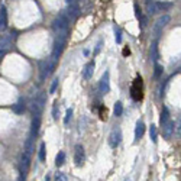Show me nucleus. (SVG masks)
<instances>
[{
    "label": "nucleus",
    "instance_id": "f257e3e1",
    "mask_svg": "<svg viewBox=\"0 0 181 181\" xmlns=\"http://www.w3.org/2000/svg\"><path fill=\"white\" fill-rule=\"evenodd\" d=\"M67 38H68V31L57 32V38H55V44H54V51H52V58L51 59H54V61L58 59V57L61 55V52L65 48Z\"/></svg>",
    "mask_w": 181,
    "mask_h": 181
},
{
    "label": "nucleus",
    "instance_id": "f03ea898",
    "mask_svg": "<svg viewBox=\"0 0 181 181\" xmlns=\"http://www.w3.org/2000/svg\"><path fill=\"white\" fill-rule=\"evenodd\" d=\"M45 101H47V97H45L44 93L38 94V97H35V99L32 100V103H31V112H32L33 116H41Z\"/></svg>",
    "mask_w": 181,
    "mask_h": 181
},
{
    "label": "nucleus",
    "instance_id": "7ed1b4c3",
    "mask_svg": "<svg viewBox=\"0 0 181 181\" xmlns=\"http://www.w3.org/2000/svg\"><path fill=\"white\" fill-rule=\"evenodd\" d=\"M142 91H143V83H142V78H140V77H136V78H135V81H133V84L131 86L132 99L135 100V101L142 100V97H143Z\"/></svg>",
    "mask_w": 181,
    "mask_h": 181
},
{
    "label": "nucleus",
    "instance_id": "20e7f679",
    "mask_svg": "<svg viewBox=\"0 0 181 181\" xmlns=\"http://www.w3.org/2000/svg\"><path fill=\"white\" fill-rule=\"evenodd\" d=\"M68 23H70V19L67 16V13H61V15H58V17H55V20L52 22V29H54L55 32L68 31Z\"/></svg>",
    "mask_w": 181,
    "mask_h": 181
},
{
    "label": "nucleus",
    "instance_id": "39448f33",
    "mask_svg": "<svg viewBox=\"0 0 181 181\" xmlns=\"http://www.w3.org/2000/svg\"><path fill=\"white\" fill-rule=\"evenodd\" d=\"M170 20H171L170 15H162V16H159L156 19L155 25H154V38L155 39L161 35V32H162V29H164L165 26L170 23Z\"/></svg>",
    "mask_w": 181,
    "mask_h": 181
},
{
    "label": "nucleus",
    "instance_id": "423d86ee",
    "mask_svg": "<svg viewBox=\"0 0 181 181\" xmlns=\"http://www.w3.org/2000/svg\"><path fill=\"white\" fill-rule=\"evenodd\" d=\"M120 142H122V131L119 128H116L112 131L110 136H109V145L112 148H117L120 145Z\"/></svg>",
    "mask_w": 181,
    "mask_h": 181
},
{
    "label": "nucleus",
    "instance_id": "0eeeda50",
    "mask_svg": "<svg viewBox=\"0 0 181 181\" xmlns=\"http://www.w3.org/2000/svg\"><path fill=\"white\" fill-rule=\"evenodd\" d=\"M99 89H100V93H101V94H106V93L110 91V74H109V71H106V73L103 74L101 80H100Z\"/></svg>",
    "mask_w": 181,
    "mask_h": 181
},
{
    "label": "nucleus",
    "instance_id": "6e6552de",
    "mask_svg": "<svg viewBox=\"0 0 181 181\" xmlns=\"http://www.w3.org/2000/svg\"><path fill=\"white\" fill-rule=\"evenodd\" d=\"M174 129H175V125H174L173 120L171 119L167 120L165 123H162V136L165 139H170L174 135Z\"/></svg>",
    "mask_w": 181,
    "mask_h": 181
},
{
    "label": "nucleus",
    "instance_id": "1a4fd4ad",
    "mask_svg": "<svg viewBox=\"0 0 181 181\" xmlns=\"http://www.w3.org/2000/svg\"><path fill=\"white\" fill-rule=\"evenodd\" d=\"M84 159H86L84 148H83L81 145H75V151H74V162H75V165L80 167V165L84 162Z\"/></svg>",
    "mask_w": 181,
    "mask_h": 181
},
{
    "label": "nucleus",
    "instance_id": "9d476101",
    "mask_svg": "<svg viewBox=\"0 0 181 181\" xmlns=\"http://www.w3.org/2000/svg\"><path fill=\"white\" fill-rule=\"evenodd\" d=\"M29 165H31V155L28 154H22V158H20V170H22V175L25 177V174L28 173L29 170Z\"/></svg>",
    "mask_w": 181,
    "mask_h": 181
},
{
    "label": "nucleus",
    "instance_id": "9b49d317",
    "mask_svg": "<svg viewBox=\"0 0 181 181\" xmlns=\"http://www.w3.org/2000/svg\"><path fill=\"white\" fill-rule=\"evenodd\" d=\"M78 15H80V8H78V5H77V3L68 5V9H67V16H68V19H77Z\"/></svg>",
    "mask_w": 181,
    "mask_h": 181
},
{
    "label": "nucleus",
    "instance_id": "f8f14e48",
    "mask_svg": "<svg viewBox=\"0 0 181 181\" xmlns=\"http://www.w3.org/2000/svg\"><path fill=\"white\" fill-rule=\"evenodd\" d=\"M39 73H41V80H45L51 74L50 61H41L39 62Z\"/></svg>",
    "mask_w": 181,
    "mask_h": 181
},
{
    "label": "nucleus",
    "instance_id": "ddd939ff",
    "mask_svg": "<svg viewBox=\"0 0 181 181\" xmlns=\"http://www.w3.org/2000/svg\"><path fill=\"white\" fill-rule=\"evenodd\" d=\"M39 126H41V116H33L32 126H31V136H36L38 135Z\"/></svg>",
    "mask_w": 181,
    "mask_h": 181
},
{
    "label": "nucleus",
    "instance_id": "4468645a",
    "mask_svg": "<svg viewBox=\"0 0 181 181\" xmlns=\"http://www.w3.org/2000/svg\"><path fill=\"white\" fill-rule=\"evenodd\" d=\"M6 28H8V12L5 6H2L0 8V31H5Z\"/></svg>",
    "mask_w": 181,
    "mask_h": 181
},
{
    "label": "nucleus",
    "instance_id": "2eb2a0df",
    "mask_svg": "<svg viewBox=\"0 0 181 181\" xmlns=\"http://www.w3.org/2000/svg\"><path fill=\"white\" fill-rule=\"evenodd\" d=\"M93 73H94V61H90L87 65L84 67L83 78H84V80H90L91 77H93Z\"/></svg>",
    "mask_w": 181,
    "mask_h": 181
},
{
    "label": "nucleus",
    "instance_id": "dca6fc26",
    "mask_svg": "<svg viewBox=\"0 0 181 181\" xmlns=\"http://www.w3.org/2000/svg\"><path fill=\"white\" fill-rule=\"evenodd\" d=\"M25 109H26V106H25V101H23V100H19L17 103H15V104L12 106V110H13L16 115H22V113L25 112Z\"/></svg>",
    "mask_w": 181,
    "mask_h": 181
},
{
    "label": "nucleus",
    "instance_id": "f3484780",
    "mask_svg": "<svg viewBox=\"0 0 181 181\" xmlns=\"http://www.w3.org/2000/svg\"><path fill=\"white\" fill-rule=\"evenodd\" d=\"M12 42V38L9 35H0V51H5L6 48H9Z\"/></svg>",
    "mask_w": 181,
    "mask_h": 181
},
{
    "label": "nucleus",
    "instance_id": "a211bd4d",
    "mask_svg": "<svg viewBox=\"0 0 181 181\" xmlns=\"http://www.w3.org/2000/svg\"><path fill=\"white\" fill-rule=\"evenodd\" d=\"M143 132H145V125L142 123V122H138L136 128H135V140L140 139L142 135H143Z\"/></svg>",
    "mask_w": 181,
    "mask_h": 181
},
{
    "label": "nucleus",
    "instance_id": "6ab92c4d",
    "mask_svg": "<svg viewBox=\"0 0 181 181\" xmlns=\"http://www.w3.org/2000/svg\"><path fill=\"white\" fill-rule=\"evenodd\" d=\"M23 151H25V154H28V155H32V152H33V136H29V138L25 140V148H23Z\"/></svg>",
    "mask_w": 181,
    "mask_h": 181
},
{
    "label": "nucleus",
    "instance_id": "aec40b11",
    "mask_svg": "<svg viewBox=\"0 0 181 181\" xmlns=\"http://www.w3.org/2000/svg\"><path fill=\"white\" fill-rule=\"evenodd\" d=\"M171 3H162V2H155V13L156 12H165L171 8Z\"/></svg>",
    "mask_w": 181,
    "mask_h": 181
},
{
    "label": "nucleus",
    "instance_id": "412c9836",
    "mask_svg": "<svg viewBox=\"0 0 181 181\" xmlns=\"http://www.w3.org/2000/svg\"><path fill=\"white\" fill-rule=\"evenodd\" d=\"M151 58H152V61L156 64V61H158V42H156V39L154 41V44L151 45Z\"/></svg>",
    "mask_w": 181,
    "mask_h": 181
},
{
    "label": "nucleus",
    "instance_id": "4be33fe9",
    "mask_svg": "<svg viewBox=\"0 0 181 181\" xmlns=\"http://www.w3.org/2000/svg\"><path fill=\"white\" fill-rule=\"evenodd\" d=\"M64 162H65V152L61 151V152H58L57 158H55V165L61 167V165H64Z\"/></svg>",
    "mask_w": 181,
    "mask_h": 181
},
{
    "label": "nucleus",
    "instance_id": "5701e85b",
    "mask_svg": "<svg viewBox=\"0 0 181 181\" xmlns=\"http://www.w3.org/2000/svg\"><path fill=\"white\" fill-rule=\"evenodd\" d=\"M149 136H151L152 142L156 143V140H158V132H156V126H155V125H151V128H149Z\"/></svg>",
    "mask_w": 181,
    "mask_h": 181
},
{
    "label": "nucleus",
    "instance_id": "b1692460",
    "mask_svg": "<svg viewBox=\"0 0 181 181\" xmlns=\"http://www.w3.org/2000/svg\"><path fill=\"white\" fill-rule=\"evenodd\" d=\"M113 112H115V116H117V117H119V116H122V113H123V104H122L120 101H116Z\"/></svg>",
    "mask_w": 181,
    "mask_h": 181
},
{
    "label": "nucleus",
    "instance_id": "393cba45",
    "mask_svg": "<svg viewBox=\"0 0 181 181\" xmlns=\"http://www.w3.org/2000/svg\"><path fill=\"white\" fill-rule=\"evenodd\" d=\"M167 120H170V113H168V109L164 107V109H162V113H161V125L165 123Z\"/></svg>",
    "mask_w": 181,
    "mask_h": 181
},
{
    "label": "nucleus",
    "instance_id": "a878e982",
    "mask_svg": "<svg viewBox=\"0 0 181 181\" xmlns=\"http://www.w3.org/2000/svg\"><path fill=\"white\" fill-rule=\"evenodd\" d=\"M58 112H59L58 101H54V104H52V119H54V120H57L58 119Z\"/></svg>",
    "mask_w": 181,
    "mask_h": 181
},
{
    "label": "nucleus",
    "instance_id": "bb28decb",
    "mask_svg": "<svg viewBox=\"0 0 181 181\" xmlns=\"http://www.w3.org/2000/svg\"><path fill=\"white\" fill-rule=\"evenodd\" d=\"M71 116H73V109H67L65 117H64V123H65V125H68L70 119H71Z\"/></svg>",
    "mask_w": 181,
    "mask_h": 181
},
{
    "label": "nucleus",
    "instance_id": "cd10ccee",
    "mask_svg": "<svg viewBox=\"0 0 181 181\" xmlns=\"http://www.w3.org/2000/svg\"><path fill=\"white\" fill-rule=\"evenodd\" d=\"M135 16H136V19H138V20H140V19L143 17V15H142V10H140V8L138 6V5H135Z\"/></svg>",
    "mask_w": 181,
    "mask_h": 181
},
{
    "label": "nucleus",
    "instance_id": "c85d7f7f",
    "mask_svg": "<svg viewBox=\"0 0 181 181\" xmlns=\"http://www.w3.org/2000/svg\"><path fill=\"white\" fill-rule=\"evenodd\" d=\"M58 81H59L58 78H55V80L52 81V84H51V87H50V93H51V94H54V93H55V90H57V87H58Z\"/></svg>",
    "mask_w": 181,
    "mask_h": 181
},
{
    "label": "nucleus",
    "instance_id": "c756f323",
    "mask_svg": "<svg viewBox=\"0 0 181 181\" xmlns=\"http://www.w3.org/2000/svg\"><path fill=\"white\" fill-rule=\"evenodd\" d=\"M39 159L45 161V143H41V148H39Z\"/></svg>",
    "mask_w": 181,
    "mask_h": 181
},
{
    "label": "nucleus",
    "instance_id": "7c9ffc66",
    "mask_svg": "<svg viewBox=\"0 0 181 181\" xmlns=\"http://www.w3.org/2000/svg\"><path fill=\"white\" fill-rule=\"evenodd\" d=\"M162 74V67L159 64H155V78H159Z\"/></svg>",
    "mask_w": 181,
    "mask_h": 181
},
{
    "label": "nucleus",
    "instance_id": "2f4dec72",
    "mask_svg": "<svg viewBox=\"0 0 181 181\" xmlns=\"http://www.w3.org/2000/svg\"><path fill=\"white\" fill-rule=\"evenodd\" d=\"M100 119L101 120H106L107 119V112H106V107H100Z\"/></svg>",
    "mask_w": 181,
    "mask_h": 181
},
{
    "label": "nucleus",
    "instance_id": "473e14b6",
    "mask_svg": "<svg viewBox=\"0 0 181 181\" xmlns=\"http://www.w3.org/2000/svg\"><path fill=\"white\" fill-rule=\"evenodd\" d=\"M57 181H68L67 175L64 173H58L57 174Z\"/></svg>",
    "mask_w": 181,
    "mask_h": 181
},
{
    "label": "nucleus",
    "instance_id": "72a5a7b5",
    "mask_svg": "<svg viewBox=\"0 0 181 181\" xmlns=\"http://www.w3.org/2000/svg\"><path fill=\"white\" fill-rule=\"evenodd\" d=\"M115 38H116V42H117V44H120V42H122V32H120V31H119V29H117V31H116V35H115Z\"/></svg>",
    "mask_w": 181,
    "mask_h": 181
},
{
    "label": "nucleus",
    "instance_id": "f704fd0d",
    "mask_svg": "<svg viewBox=\"0 0 181 181\" xmlns=\"http://www.w3.org/2000/svg\"><path fill=\"white\" fill-rule=\"evenodd\" d=\"M129 52H131L129 48H125V50H123V55H129Z\"/></svg>",
    "mask_w": 181,
    "mask_h": 181
},
{
    "label": "nucleus",
    "instance_id": "c9c22d12",
    "mask_svg": "<svg viewBox=\"0 0 181 181\" xmlns=\"http://www.w3.org/2000/svg\"><path fill=\"white\" fill-rule=\"evenodd\" d=\"M67 3H68V5H71V3H74V0H65Z\"/></svg>",
    "mask_w": 181,
    "mask_h": 181
},
{
    "label": "nucleus",
    "instance_id": "e433bc0d",
    "mask_svg": "<svg viewBox=\"0 0 181 181\" xmlns=\"http://www.w3.org/2000/svg\"><path fill=\"white\" fill-rule=\"evenodd\" d=\"M178 135H181V122H180V129H178Z\"/></svg>",
    "mask_w": 181,
    "mask_h": 181
},
{
    "label": "nucleus",
    "instance_id": "4c0bfd02",
    "mask_svg": "<svg viewBox=\"0 0 181 181\" xmlns=\"http://www.w3.org/2000/svg\"><path fill=\"white\" fill-rule=\"evenodd\" d=\"M123 181H131V178H125Z\"/></svg>",
    "mask_w": 181,
    "mask_h": 181
},
{
    "label": "nucleus",
    "instance_id": "58836bf2",
    "mask_svg": "<svg viewBox=\"0 0 181 181\" xmlns=\"http://www.w3.org/2000/svg\"><path fill=\"white\" fill-rule=\"evenodd\" d=\"M77 2H78V0H74V3H77Z\"/></svg>",
    "mask_w": 181,
    "mask_h": 181
}]
</instances>
